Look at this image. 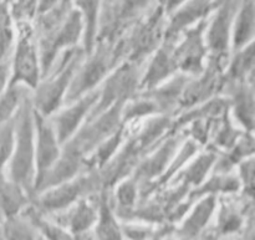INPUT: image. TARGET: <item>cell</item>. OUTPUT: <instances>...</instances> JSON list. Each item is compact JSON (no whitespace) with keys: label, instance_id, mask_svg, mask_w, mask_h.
Returning <instances> with one entry per match:
<instances>
[{"label":"cell","instance_id":"6da1fadb","mask_svg":"<svg viewBox=\"0 0 255 240\" xmlns=\"http://www.w3.org/2000/svg\"><path fill=\"white\" fill-rule=\"evenodd\" d=\"M6 177L34 197L35 169V123L31 92L25 96L15 115V143L11 158L6 166Z\"/></svg>","mask_w":255,"mask_h":240},{"label":"cell","instance_id":"7a4b0ae2","mask_svg":"<svg viewBox=\"0 0 255 240\" xmlns=\"http://www.w3.org/2000/svg\"><path fill=\"white\" fill-rule=\"evenodd\" d=\"M124 61H126L125 36L116 42H97L94 51L85 57L77 69L65 96L64 106L74 104L99 89L107 76Z\"/></svg>","mask_w":255,"mask_h":240},{"label":"cell","instance_id":"3957f363","mask_svg":"<svg viewBox=\"0 0 255 240\" xmlns=\"http://www.w3.org/2000/svg\"><path fill=\"white\" fill-rule=\"evenodd\" d=\"M85 57L81 46L69 49L60 55L50 74L31 92L32 107L37 114L50 117L62 109L67 90Z\"/></svg>","mask_w":255,"mask_h":240},{"label":"cell","instance_id":"277c9868","mask_svg":"<svg viewBox=\"0 0 255 240\" xmlns=\"http://www.w3.org/2000/svg\"><path fill=\"white\" fill-rule=\"evenodd\" d=\"M166 24L167 16L163 6L159 1H153L125 35L126 61L144 66L147 60L163 42Z\"/></svg>","mask_w":255,"mask_h":240},{"label":"cell","instance_id":"5b68a950","mask_svg":"<svg viewBox=\"0 0 255 240\" xmlns=\"http://www.w3.org/2000/svg\"><path fill=\"white\" fill-rule=\"evenodd\" d=\"M102 191L97 171H85L74 179L41 192L32 197L31 206L49 217L66 211L84 198L99 194Z\"/></svg>","mask_w":255,"mask_h":240},{"label":"cell","instance_id":"8992f818","mask_svg":"<svg viewBox=\"0 0 255 240\" xmlns=\"http://www.w3.org/2000/svg\"><path fill=\"white\" fill-rule=\"evenodd\" d=\"M144 66L124 61L117 66L99 87V100L86 121L100 116L116 105L127 104L139 92V80Z\"/></svg>","mask_w":255,"mask_h":240},{"label":"cell","instance_id":"52a82bcc","mask_svg":"<svg viewBox=\"0 0 255 240\" xmlns=\"http://www.w3.org/2000/svg\"><path fill=\"white\" fill-rule=\"evenodd\" d=\"M16 40L11 55V77L9 87L21 85L34 91L41 81L39 54L32 25L15 26Z\"/></svg>","mask_w":255,"mask_h":240},{"label":"cell","instance_id":"ba28073f","mask_svg":"<svg viewBox=\"0 0 255 240\" xmlns=\"http://www.w3.org/2000/svg\"><path fill=\"white\" fill-rule=\"evenodd\" d=\"M153 1H100L97 42H116L128 32Z\"/></svg>","mask_w":255,"mask_h":240},{"label":"cell","instance_id":"9c48e42d","mask_svg":"<svg viewBox=\"0 0 255 240\" xmlns=\"http://www.w3.org/2000/svg\"><path fill=\"white\" fill-rule=\"evenodd\" d=\"M126 104L116 105L95 119L86 121L74 137L62 147L74 152L86 161L87 157L104 143L107 138L116 133L122 126V110Z\"/></svg>","mask_w":255,"mask_h":240},{"label":"cell","instance_id":"30bf717a","mask_svg":"<svg viewBox=\"0 0 255 240\" xmlns=\"http://www.w3.org/2000/svg\"><path fill=\"white\" fill-rule=\"evenodd\" d=\"M241 1H219L208 19L204 40L208 59L227 67L232 55V27Z\"/></svg>","mask_w":255,"mask_h":240},{"label":"cell","instance_id":"8fae6325","mask_svg":"<svg viewBox=\"0 0 255 240\" xmlns=\"http://www.w3.org/2000/svg\"><path fill=\"white\" fill-rule=\"evenodd\" d=\"M186 139L184 131L174 129L137 164L131 178L136 182L138 189L154 183L163 176Z\"/></svg>","mask_w":255,"mask_h":240},{"label":"cell","instance_id":"7c38bea8","mask_svg":"<svg viewBox=\"0 0 255 240\" xmlns=\"http://www.w3.org/2000/svg\"><path fill=\"white\" fill-rule=\"evenodd\" d=\"M208 19L202 20L187 30L176 42L173 57L178 72L188 77H197L204 71L208 61V50L204 40Z\"/></svg>","mask_w":255,"mask_h":240},{"label":"cell","instance_id":"4fadbf2b","mask_svg":"<svg viewBox=\"0 0 255 240\" xmlns=\"http://www.w3.org/2000/svg\"><path fill=\"white\" fill-rule=\"evenodd\" d=\"M224 70L226 66L208 59L204 71L199 76L191 77L187 82L179 101L177 115L206 104L214 97L221 96L226 84Z\"/></svg>","mask_w":255,"mask_h":240},{"label":"cell","instance_id":"5bb4252c","mask_svg":"<svg viewBox=\"0 0 255 240\" xmlns=\"http://www.w3.org/2000/svg\"><path fill=\"white\" fill-rule=\"evenodd\" d=\"M99 89L90 92L71 105L64 106L56 114L47 117L61 147L76 134L86 122L90 112L99 100Z\"/></svg>","mask_w":255,"mask_h":240},{"label":"cell","instance_id":"9a60e30c","mask_svg":"<svg viewBox=\"0 0 255 240\" xmlns=\"http://www.w3.org/2000/svg\"><path fill=\"white\" fill-rule=\"evenodd\" d=\"M35 123V184L52 168L61 154V144L47 117L41 116L34 110ZM34 184V187H35Z\"/></svg>","mask_w":255,"mask_h":240},{"label":"cell","instance_id":"2e32d148","mask_svg":"<svg viewBox=\"0 0 255 240\" xmlns=\"http://www.w3.org/2000/svg\"><path fill=\"white\" fill-rule=\"evenodd\" d=\"M219 1H183V4L178 7L174 12H172L167 17L166 30H164V41L177 42L179 37L201 22L202 20L207 19L212 15V12L218 6Z\"/></svg>","mask_w":255,"mask_h":240},{"label":"cell","instance_id":"e0dca14e","mask_svg":"<svg viewBox=\"0 0 255 240\" xmlns=\"http://www.w3.org/2000/svg\"><path fill=\"white\" fill-rule=\"evenodd\" d=\"M176 42L164 41L147 60L139 80V92L149 91L179 74L173 57Z\"/></svg>","mask_w":255,"mask_h":240},{"label":"cell","instance_id":"ac0fdd59","mask_svg":"<svg viewBox=\"0 0 255 240\" xmlns=\"http://www.w3.org/2000/svg\"><path fill=\"white\" fill-rule=\"evenodd\" d=\"M221 96L227 97L231 104V117L244 132H254L255 99L254 81L224 84Z\"/></svg>","mask_w":255,"mask_h":240},{"label":"cell","instance_id":"d6986e66","mask_svg":"<svg viewBox=\"0 0 255 240\" xmlns=\"http://www.w3.org/2000/svg\"><path fill=\"white\" fill-rule=\"evenodd\" d=\"M97 196L99 194L81 199L66 211L52 214L47 218L69 232L74 238L90 233L97 221Z\"/></svg>","mask_w":255,"mask_h":240},{"label":"cell","instance_id":"ffe728a7","mask_svg":"<svg viewBox=\"0 0 255 240\" xmlns=\"http://www.w3.org/2000/svg\"><path fill=\"white\" fill-rule=\"evenodd\" d=\"M218 197L206 196L196 202L173 233L183 240H198L216 216Z\"/></svg>","mask_w":255,"mask_h":240},{"label":"cell","instance_id":"44dd1931","mask_svg":"<svg viewBox=\"0 0 255 240\" xmlns=\"http://www.w3.org/2000/svg\"><path fill=\"white\" fill-rule=\"evenodd\" d=\"M189 79L191 77L186 76V75L177 74L176 76L172 77L164 84L159 85L156 89L139 92V94L149 99L156 105L159 115L176 116L182 94H183V90Z\"/></svg>","mask_w":255,"mask_h":240},{"label":"cell","instance_id":"7402d4cb","mask_svg":"<svg viewBox=\"0 0 255 240\" xmlns=\"http://www.w3.org/2000/svg\"><path fill=\"white\" fill-rule=\"evenodd\" d=\"M218 152L212 148H203L186 164L183 169L173 178L168 184H182L187 188L196 189L201 186L212 173L214 163H216Z\"/></svg>","mask_w":255,"mask_h":240},{"label":"cell","instance_id":"603a6c76","mask_svg":"<svg viewBox=\"0 0 255 240\" xmlns=\"http://www.w3.org/2000/svg\"><path fill=\"white\" fill-rule=\"evenodd\" d=\"M92 234L97 240H125L121 222L112 208L111 191L109 189H102L97 196V221Z\"/></svg>","mask_w":255,"mask_h":240},{"label":"cell","instance_id":"cb8c5ba5","mask_svg":"<svg viewBox=\"0 0 255 240\" xmlns=\"http://www.w3.org/2000/svg\"><path fill=\"white\" fill-rule=\"evenodd\" d=\"M31 204V198L6 174L0 173V224L6 219L20 216Z\"/></svg>","mask_w":255,"mask_h":240},{"label":"cell","instance_id":"d4e9b609","mask_svg":"<svg viewBox=\"0 0 255 240\" xmlns=\"http://www.w3.org/2000/svg\"><path fill=\"white\" fill-rule=\"evenodd\" d=\"M255 138L254 132H244L237 143L229 151L218 153L212 173L229 174L246 159L254 157Z\"/></svg>","mask_w":255,"mask_h":240},{"label":"cell","instance_id":"484cf974","mask_svg":"<svg viewBox=\"0 0 255 240\" xmlns=\"http://www.w3.org/2000/svg\"><path fill=\"white\" fill-rule=\"evenodd\" d=\"M255 4L252 0L241 1L232 27V54L254 42Z\"/></svg>","mask_w":255,"mask_h":240},{"label":"cell","instance_id":"4316f807","mask_svg":"<svg viewBox=\"0 0 255 240\" xmlns=\"http://www.w3.org/2000/svg\"><path fill=\"white\" fill-rule=\"evenodd\" d=\"M241 182L236 172L229 174L212 173L201 186L189 192L187 199L192 203H196L202 197L232 196V194L241 193Z\"/></svg>","mask_w":255,"mask_h":240},{"label":"cell","instance_id":"83f0119b","mask_svg":"<svg viewBox=\"0 0 255 240\" xmlns=\"http://www.w3.org/2000/svg\"><path fill=\"white\" fill-rule=\"evenodd\" d=\"M255 71V45L249 44L244 49L231 55L228 65L224 70L226 84L254 81Z\"/></svg>","mask_w":255,"mask_h":240},{"label":"cell","instance_id":"f1b7e54d","mask_svg":"<svg viewBox=\"0 0 255 240\" xmlns=\"http://www.w3.org/2000/svg\"><path fill=\"white\" fill-rule=\"evenodd\" d=\"M138 201V186L131 177L121 181L111 189L112 208L121 223L128 221L129 214L136 208Z\"/></svg>","mask_w":255,"mask_h":240},{"label":"cell","instance_id":"f546056e","mask_svg":"<svg viewBox=\"0 0 255 240\" xmlns=\"http://www.w3.org/2000/svg\"><path fill=\"white\" fill-rule=\"evenodd\" d=\"M74 2V6L79 9L82 17V39L81 49L85 55L89 56L94 51L99 34V14H100V1H82L77 0Z\"/></svg>","mask_w":255,"mask_h":240},{"label":"cell","instance_id":"4dcf8cb0","mask_svg":"<svg viewBox=\"0 0 255 240\" xmlns=\"http://www.w3.org/2000/svg\"><path fill=\"white\" fill-rule=\"evenodd\" d=\"M127 134H128V128L126 126H122L116 133L112 134L104 143L100 144L85 161L86 171H100L104 168L121 148L122 143L127 138Z\"/></svg>","mask_w":255,"mask_h":240},{"label":"cell","instance_id":"1f68e13d","mask_svg":"<svg viewBox=\"0 0 255 240\" xmlns=\"http://www.w3.org/2000/svg\"><path fill=\"white\" fill-rule=\"evenodd\" d=\"M243 133L244 131L239 128L238 126H236L231 117V112H229V114L224 115L222 119H219L218 121L214 122L208 148L214 149L218 153L229 151Z\"/></svg>","mask_w":255,"mask_h":240},{"label":"cell","instance_id":"d6a6232c","mask_svg":"<svg viewBox=\"0 0 255 240\" xmlns=\"http://www.w3.org/2000/svg\"><path fill=\"white\" fill-rule=\"evenodd\" d=\"M21 214L26 217L27 221L36 229L37 234L42 240H74V237L69 232L57 226L46 216L40 213L31 204Z\"/></svg>","mask_w":255,"mask_h":240},{"label":"cell","instance_id":"836d02e7","mask_svg":"<svg viewBox=\"0 0 255 240\" xmlns=\"http://www.w3.org/2000/svg\"><path fill=\"white\" fill-rule=\"evenodd\" d=\"M158 115L156 105L138 92V95L134 99H132L124 106L122 123L125 126H129V124H134L137 122L149 119V117L158 116Z\"/></svg>","mask_w":255,"mask_h":240},{"label":"cell","instance_id":"e575fe53","mask_svg":"<svg viewBox=\"0 0 255 240\" xmlns=\"http://www.w3.org/2000/svg\"><path fill=\"white\" fill-rule=\"evenodd\" d=\"M2 240H39V234L24 214L6 219L0 224Z\"/></svg>","mask_w":255,"mask_h":240},{"label":"cell","instance_id":"d590c367","mask_svg":"<svg viewBox=\"0 0 255 240\" xmlns=\"http://www.w3.org/2000/svg\"><path fill=\"white\" fill-rule=\"evenodd\" d=\"M16 30L9 14V1H0V62L12 55Z\"/></svg>","mask_w":255,"mask_h":240},{"label":"cell","instance_id":"8d00e7d4","mask_svg":"<svg viewBox=\"0 0 255 240\" xmlns=\"http://www.w3.org/2000/svg\"><path fill=\"white\" fill-rule=\"evenodd\" d=\"M29 92L31 91L25 86L17 85L7 87L6 91L0 95V124L6 123L14 119L22 100Z\"/></svg>","mask_w":255,"mask_h":240},{"label":"cell","instance_id":"74e56055","mask_svg":"<svg viewBox=\"0 0 255 240\" xmlns=\"http://www.w3.org/2000/svg\"><path fill=\"white\" fill-rule=\"evenodd\" d=\"M36 7L37 1H34V0L9 1V14L14 26L32 25L36 17Z\"/></svg>","mask_w":255,"mask_h":240},{"label":"cell","instance_id":"f35d334b","mask_svg":"<svg viewBox=\"0 0 255 240\" xmlns=\"http://www.w3.org/2000/svg\"><path fill=\"white\" fill-rule=\"evenodd\" d=\"M15 143V117L0 124V173L4 172L11 158Z\"/></svg>","mask_w":255,"mask_h":240},{"label":"cell","instance_id":"ab89813d","mask_svg":"<svg viewBox=\"0 0 255 240\" xmlns=\"http://www.w3.org/2000/svg\"><path fill=\"white\" fill-rule=\"evenodd\" d=\"M255 162L254 157L246 159V161L242 162L241 164H238V176L239 182H241V196L244 198L248 199H254V171H255Z\"/></svg>","mask_w":255,"mask_h":240},{"label":"cell","instance_id":"60d3db41","mask_svg":"<svg viewBox=\"0 0 255 240\" xmlns=\"http://www.w3.org/2000/svg\"><path fill=\"white\" fill-rule=\"evenodd\" d=\"M11 77V56L0 62V95L4 94L9 87Z\"/></svg>","mask_w":255,"mask_h":240},{"label":"cell","instance_id":"b9f144b4","mask_svg":"<svg viewBox=\"0 0 255 240\" xmlns=\"http://www.w3.org/2000/svg\"><path fill=\"white\" fill-rule=\"evenodd\" d=\"M56 4L57 0H42V1H37L36 15L45 14V12L50 11V10L56 6Z\"/></svg>","mask_w":255,"mask_h":240},{"label":"cell","instance_id":"7bdbcfd3","mask_svg":"<svg viewBox=\"0 0 255 240\" xmlns=\"http://www.w3.org/2000/svg\"><path fill=\"white\" fill-rule=\"evenodd\" d=\"M74 240H97V239L95 238L94 234H92V232H90V233H86V234H82V236L75 237Z\"/></svg>","mask_w":255,"mask_h":240},{"label":"cell","instance_id":"ee69618b","mask_svg":"<svg viewBox=\"0 0 255 240\" xmlns=\"http://www.w3.org/2000/svg\"><path fill=\"white\" fill-rule=\"evenodd\" d=\"M161 240H183V239L178 238V237H177L176 234H174L173 232H172V233H169V234H167V236H164Z\"/></svg>","mask_w":255,"mask_h":240},{"label":"cell","instance_id":"f6af8a7d","mask_svg":"<svg viewBox=\"0 0 255 240\" xmlns=\"http://www.w3.org/2000/svg\"><path fill=\"white\" fill-rule=\"evenodd\" d=\"M221 240H241V238H229V239H221Z\"/></svg>","mask_w":255,"mask_h":240},{"label":"cell","instance_id":"bcb514c9","mask_svg":"<svg viewBox=\"0 0 255 240\" xmlns=\"http://www.w3.org/2000/svg\"><path fill=\"white\" fill-rule=\"evenodd\" d=\"M0 240H2V237H1V231H0Z\"/></svg>","mask_w":255,"mask_h":240},{"label":"cell","instance_id":"7dc6e473","mask_svg":"<svg viewBox=\"0 0 255 240\" xmlns=\"http://www.w3.org/2000/svg\"><path fill=\"white\" fill-rule=\"evenodd\" d=\"M162 238H157V239H152V240H161Z\"/></svg>","mask_w":255,"mask_h":240},{"label":"cell","instance_id":"c3c4849f","mask_svg":"<svg viewBox=\"0 0 255 240\" xmlns=\"http://www.w3.org/2000/svg\"><path fill=\"white\" fill-rule=\"evenodd\" d=\"M39 240H42V239H41V238H39Z\"/></svg>","mask_w":255,"mask_h":240}]
</instances>
